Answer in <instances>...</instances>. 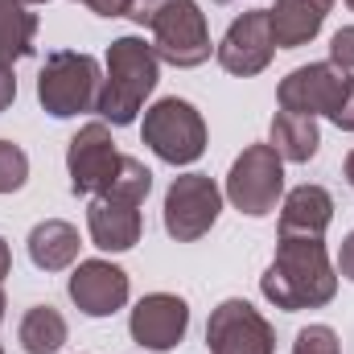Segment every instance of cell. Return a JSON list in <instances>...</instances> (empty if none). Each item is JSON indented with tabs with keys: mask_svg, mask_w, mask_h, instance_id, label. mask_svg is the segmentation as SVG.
Wrapping results in <instances>:
<instances>
[{
	"mask_svg": "<svg viewBox=\"0 0 354 354\" xmlns=\"http://www.w3.org/2000/svg\"><path fill=\"white\" fill-rule=\"evenodd\" d=\"M260 292L284 313L330 305L338 292V268L330 264L322 235H280L276 256L260 276Z\"/></svg>",
	"mask_w": 354,
	"mask_h": 354,
	"instance_id": "6da1fadb",
	"label": "cell"
},
{
	"mask_svg": "<svg viewBox=\"0 0 354 354\" xmlns=\"http://www.w3.org/2000/svg\"><path fill=\"white\" fill-rule=\"evenodd\" d=\"M161 79V58L153 50V41L145 37H115L107 46V75L99 91V120L111 128H124L140 115L145 99L157 91Z\"/></svg>",
	"mask_w": 354,
	"mask_h": 354,
	"instance_id": "7a4b0ae2",
	"label": "cell"
},
{
	"mask_svg": "<svg viewBox=\"0 0 354 354\" xmlns=\"http://www.w3.org/2000/svg\"><path fill=\"white\" fill-rule=\"evenodd\" d=\"M128 17L153 29V50L177 71L202 66L210 58V29L198 0H132Z\"/></svg>",
	"mask_w": 354,
	"mask_h": 354,
	"instance_id": "3957f363",
	"label": "cell"
},
{
	"mask_svg": "<svg viewBox=\"0 0 354 354\" xmlns=\"http://www.w3.org/2000/svg\"><path fill=\"white\" fill-rule=\"evenodd\" d=\"M99 91H103V71L91 54L79 50H54L37 75V103L54 120L99 111Z\"/></svg>",
	"mask_w": 354,
	"mask_h": 354,
	"instance_id": "277c9868",
	"label": "cell"
},
{
	"mask_svg": "<svg viewBox=\"0 0 354 354\" xmlns=\"http://www.w3.org/2000/svg\"><path fill=\"white\" fill-rule=\"evenodd\" d=\"M145 145L165 161V165H194L206 153V120L194 103L185 99H157L145 111Z\"/></svg>",
	"mask_w": 354,
	"mask_h": 354,
	"instance_id": "5b68a950",
	"label": "cell"
},
{
	"mask_svg": "<svg viewBox=\"0 0 354 354\" xmlns=\"http://www.w3.org/2000/svg\"><path fill=\"white\" fill-rule=\"evenodd\" d=\"M284 194V161L272 145H248L231 174H227V198L239 214H252V218H264L276 210Z\"/></svg>",
	"mask_w": 354,
	"mask_h": 354,
	"instance_id": "8992f818",
	"label": "cell"
},
{
	"mask_svg": "<svg viewBox=\"0 0 354 354\" xmlns=\"http://www.w3.org/2000/svg\"><path fill=\"white\" fill-rule=\"evenodd\" d=\"M354 79L351 71H342V66H334V62H309V66H297L280 91H276V99H280V107L284 111H297V115H338L342 111V103H346V95H351Z\"/></svg>",
	"mask_w": 354,
	"mask_h": 354,
	"instance_id": "52a82bcc",
	"label": "cell"
},
{
	"mask_svg": "<svg viewBox=\"0 0 354 354\" xmlns=\"http://www.w3.org/2000/svg\"><path fill=\"white\" fill-rule=\"evenodd\" d=\"M218 210H223V189L206 174H181L165 189V231L177 243L202 239L218 223Z\"/></svg>",
	"mask_w": 354,
	"mask_h": 354,
	"instance_id": "ba28073f",
	"label": "cell"
},
{
	"mask_svg": "<svg viewBox=\"0 0 354 354\" xmlns=\"http://www.w3.org/2000/svg\"><path fill=\"white\" fill-rule=\"evenodd\" d=\"M210 354H276V330L252 301H223L206 322Z\"/></svg>",
	"mask_w": 354,
	"mask_h": 354,
	"instance_id": "9c48e42d",
	"label": "cell"
},
{
	"mask_svg": "<svg viewBox=\"0 0 354 354\" xmlns=\"http://www.w3.org/2000/svg\"><path fill=\"white\" fill-rule=\"evenodd\" d=\"M120 153H115V140H111V124L103 120H91L83 124L75 136H71V149H66V169H71V189L75 194H103L115 174H120Z\"/></svg>",
	"mask_w": 354,
	"mask_h": 354,
	"instance_id": "30bf717a",
	"label": "cell"
},
{
	"mask_svg": "<svg viewBox=\"0 0 354 354\" xmlns=\"http://www.w3.org/2000/svg\"><path fill=\"white\" fill-rule=\"evenodd\" d=\"M276 54V37H272V17L268 8H252L243 17L231 21V29L223 33V41L214 46V58L227 75H239V79H252L268 71Z\"/></svg>",
	"mask_w": 354,
	"mask_h": 354,
	"instance_id": "8fae6325",
	"label": "cell"
},
{
	"mask_svg": "<svg viewBox=\"0 0 354 354\" xmlns=\"http://www.w3.org/2000/svg\"><path fill=\"white\" fill-rule=\"evenodd\" d=\"M189 330V305L177 292H149L128 317V334L145 351H174Z\"/></svg>",
	"mask_w": 354,
	"mask_h": 354,
	"instance_id": "7c38bea8",
	"label": "cell"
},
{
	"mask_svg": "<svg viewBox=\"0 0 354 354\" xmlns=\"http://www.w3.org/2000/svg\"><path fill=\"white\" fill-rule=\"evenodd\" d=\"M71 301L87 317H111L128 305V272L111 260H83L71 272Z\"/></svg>",
	"mask_w": 354,
	"mask_h": 354,
	"instance_id": "4fadbf2b",
	"label": "cell"
},
{
	"mask_svg": "<svg viewBox=\"0 0 354 354\" xmlns=\"http://www.w3.org/2000/svg\"><path fill=\"white\" fill-rule=\"evenodd\" d=\"M87 231L91 243L99 252H128L140 243V202L115 198V194H95V202L87 206Z\"/></svg>",
	"mask_w": 354,
	"mask_h": 354,
	"instance_id": "5bb4252c",
	"label": "cell"
},
{
	"mask_svg": "<svg viewBox=\"0 0 354 354\" xmlns=\"http://www.w3.org/2000/svg\"><path fill=\"white\" fill-rule=\"evenodd\" d=\"M330 8H334V0H276L268 8L276 50H297V46L313 41L326 25Z\"/></svg>",
	"mask_w": 354,
	"mask_h": 354,
	"instance_id": "9a60e30c",
	"label": "cell"
},
{
	"mask_svg": "<svg viewBox=\"0 0 354 354\" xmlns=\"http://www.w3.org/2000/svg\"><path fill=\"white\" fill-rule=\"evenodd\" d=\"M334 223V198L322 185H297L280 202V235H326Z\"/></svg>",
	"mask_w": 354,
	"mask_h": 354,
	"instance_id": "2e32d148",
	"label": "cell"
},
{
	"mask_svg": "<svg viewBox=\"0 0 354 354\" xmlns=\"http://www.w3.org/2000/svg\"><path fill=\"white\" fill-rule=\"evenodd\" d=\"M79 231L62 218H46L29 231V260L41 272H62L79 260Z\"/></svg>",
	"mask_w": 354,
	"mask_h": 354,
	"instance_id": "e0dca14e",
	"label": "cell"
},
{
	"mask_svg": "<svg viewBox=\"0 0 354 354\" xmlns=\"http://www.w3.org/2000/svg\"><path fill=\"white\" fill-rule=\"evenodd\" d=\"M280 161H292V165H305L317 157V145H322V132H317V120L313 115H297V111H276L272 115V140H268Z\"/></svg>",
	"mask_w": 354,
	"mask_h": 354,
	"instance_id": "ac0fdd59",
	"label": "cell"
},
{
	"mask_svg": "<svg viewBox=\"0 0 354 354\" xmlns=\"http://www.w3.org/2000/svg\"><path fill=\"white\" fill-rule=\"evenodd\" d=\"M37 37V12H29L25 0H0V62H21L33 54Z\"/></svg>",
	"mask_w": 354,
	"mask_h": 354,
	"instance_id": "d6986e66",
	"label": "cell"
},
{
	"mask_svg": "<svg viewBox=\"0 0 354 354\" xmlns=\"http://www.w3.org/2000/svg\"><path fill=\"white\" fill-rule=\"evenodd\" d=\"M21 351L25 354H58L66 342V317L54 305H33L21 317Z\"/></svg>",
	"mask_w": 354,
	"mask_h": 354,
	"instance_id": "ffe728a7",
	"label": "cell"
},
{
	"mask_svg": "<svg viewBox=\"0 0 354 354\" xmlns=\"http://www.w3.org/2000/svg\"><path fill=\"white\" fill-rule=\"evenodd\" d=\"M149 189H153V174L145 169V161L124 157V161H120V174H115V181H111L103 194H115V198H128V202H145V198H149Z\"/></svg>",
	"mask_w": 354,
	"mask_h": 354,
	"instance_id": "44dd1931",
	"label": "cell"
},
{
	"mask_svg": "<svg viewBox=\"0 0 354 354\" xmlns=\"http://www.w3.org/2000/svg\"><path fill=\"white\" fill-rule=\"evenodd\" d=\"M29 181V157L21 145L0 140V194H17Z\"/></svg>",
	"mask_w": 354,
	"mask_h": 354,
	"instance_id": "7402d4cb",
	"label": "cell"
},
{
	"mask_svg": "<svg viewBox=\"0 0 354 354\" xmlns=\"http://www.w3.org/2000/svg\"><path fill=\"white\" fill-rule=\"evenodd\" d=\"M292 354H342V342L330 326H305L292 342Z\"/></svg>",
	"mask_w": 354,
	"mask_h": 354,
	"instance_id": "603a6c76",
	"label": "cell"
},
{
	"mask_svg": "<svg viewBox=\"0 0 354 354\" xmlns=\"http://www.w3.org/2000/svg\"><path fill=\"white\" fill-rule=\"evenodd\" d=\"M330 62L342 66V71H354V25H342L330 37Z\"/></svg>",
	"mask_w": 354,
	"mask_h": 354,
	"instance_id": "cb8c5ba5",
	"label": "cell"
},
{
	"mask_svg": "<svg viewBox=\"0 0 354 354\" xmlns=\"http://www.w3.org/2000/svg\"><path fill=\"white\" fill-rule=\"evenodd\" d=\"M79 4H87L95 17H128L132 8V0H79Z\"/></svg>",
	"mask_w": 354,
	"mask_h": 354,
	"instance_id": "d4e9b609",
	"label": "cell"
},
{
	"mask_svg": "<svg viewBox=\"0 0 354 354\" xmlns=\"http://www.w3.org/2000/svg\"><path fill=\"white\" fill-rule=\"evenodd\" d=\"M12 99H17V75L8 62H0V111H8Z\"/></svg>",
	"mask_w": 354,
	"mask_h": 354,
	"instance_id": "484cf974",
	"label": "cell"
},
{
	"mask_svg": "<svg viewBox=\"0 0 354 354\" xmlns=\"http://www.w3.org/2000/svg\"><path fill=\"white\" fill-rule=\"evenodd\" d=\"M338 276L354 280V231L342 239V252H338Z\"/></svg>",
	"mask_w": 354,
	"mask_h": 354,
	"instance_id": "4316f807",
	"label": "cell"
},
{
	"mask_svg": "<svg viewBox=\"0 0 354 354\" xmlns=\"http://www.w3.org/2000/svg\"><path fill=\"white\" fill-rule=\"evenodd\" d=\"M334 124H338L342 132H354V87H351V95H346V103H342V111L334 115Z\"/></svg>",
	"mask_w": 354,
	"mask_h": 354,
	"instance_id": "83f0119b",
	"label": "cell"
},
{
	"mask_svg": "<svg viewBox=\"0 0 354 354\" xmlns=\"http://www.w3.org/2000/svg\"><path fill=\"white\" fill-rule=\"evenodd\" d=\"M8 272H12V252H8V243L0 239V280H4Z\"/></svg>",
	"mask_w": 354,
	"mask_h": 354,
	"instance_id": "f1b7e54d",
	"label": "cell"
},
{
	"mask_svg": "<svg viewBox=\"0 0 354 354\" xmlns=\"http://www.w3.org/2000/svg\"><path fill=\"white\" fill-rule=\"evenodd\" d=\"M346 181H351V185H354V153H351V157H346Z\"/></svg>",
	"mask_w": 354,
	"mask_h": 354,
	"instance_id": "f546056e",
	"label": "cell"
},
{
	"mask_svg": "<svg viewBox=\"0 0 354 354\" xmlns=\"http://www.w3.org/2000/svg\"><path fill=\"white\" fill-rule=\"evenodd\" d=\"M0 322H4V292H0Z\"/></svg>",
	"mask_w": 354,
	"mask_h": 354,
	"instance_id": "4dcf8cb0",
	"label": "cell"
},
{
	"mask_svg": "<svg viewBox=\"0 0 354 354\" xmlns=\"http://www.w3.org/2000/svg\"><path fill=\"white\" fill-rule=\"evenodd\" d=\"M25 4H50V0H25Z\"/></svg>",
	"mask_w": 354,
	"mask_h": 354,
	"instance_id": "1f68e13d",
	"label": "cell"
},
{
	"mask_svg": "<svg viewBox=\"0 0 354 354\" xmlns=\"http://www.w3.org/2000/svg\"><path fill=\"white\" fill-rule=\"evenodd\" d=\"M346 4H351V12H354V0H346Z\"/></svg>",
	"mask_w": 354,
	"mask_h": 354,
	"instance_id": "d6a6232c",
	"label": "cell"
},
{
	"mask_svg": "<svg viewBox=\"0 0 354 354\" xmlns=\"http://www.w3.org/2000/svg\"><path fill=\"white\" fill-rule=\"evenodd\" d=\"M0 354H4V351H0Z\"/></svg>",
	"mask_w": 354,
	"mask_h": 354,
	"instance_id": "836d02e7",
	"label": "cell"
}]
</instances>
